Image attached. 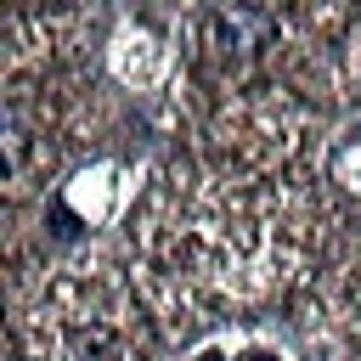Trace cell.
I'll list each match as a JSON object with an SVG mask.
<instances>
[{"label":"cell","mask_w":361,"mask_h":361,"mask_svg":"<svg viewBox=\"0 0 361 361\" xmlns=\"http://www.w3.org/2000/svg\"><path fill=\"white\" fill-rule=\"evenodd\" d=\"M209 39H214L220 51H259V45L271 39V23H265L259 11H248V6H226V11H214Z\"/></svg>","instance_id":"cell-1"},{"label":"cell","mask_w":361,"mask_h":361,"mask_svg":"<svg viewBox=\"0 0 361 361\" xmlns=\"http://www.w3.org/2000/svg\"><path fill=\"white\" fill-rule=\"evenodd\" d=\"M28 164H34V135L0 118V180L17 175V169H28Z\"/></svg>","instance_id":"cell-2"}]
</instances>
